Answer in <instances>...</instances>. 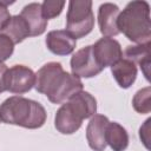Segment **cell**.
<instances>
[{"instance_id": "obj_1", "label": "cell", "mask_w": 151, "mask_h": 151, "mask_svg": "<svg viewBox=\"0 0 151 151\" xmlns=\"http://www.w3.org/2000/svg\"><path fill=\"white\" fill-rule=\"evenodd\" d=\"M83 81L73 74L64 71L60 63L45 64L35 73L34 88L45 94L53 104H61L73 94L83 91Z\"/></svg>"}, {"instance_id": "obj_2", "label": "cell", "mask_w": 151, "mask_h": 151, "mask_svg": "<svg viewBox=\"0 0 151 151\" xmlns=\"http://www.w3.org/2000/svg\"><path fill=\"white\" fill-rule=\"evenodd\" d=\"M96 112V98L86 91H80L68 98L67 101L58 109L54 126L63 134H72L80 129L84 119L91 118Z\"/></svg>"}, {"instance_id": "obj_3", "label": "cell", "mask_w": 151, "mask_h": 151, "mask_svg": "<svg viewBox=\"0 0 151 151\" xmlns=\"http://www.w3.org/2000/svg\"><path fill=\"white\" fill-rule=\"evenodd\" d=\"M46 118V110L40 103L21 96H12L0 105V119L6 124L39 129L45 124Z\"/></svg>"}, {"instance_id": "obj_4", "label": "cell", "mask_w": 151, "mask_h": 151, "mask_svg": "<svg viewBox=\"0 0 151 151\" xmlns=\"http://www.w3.org/2000/svg\"><path fill=\"white\" fill-rule=\"evenodd\" d=\"M117 27L119 33H123L136 44L150 42L151 19L149 2L144 0L129 2L118 15Z\"/></svg>"}, {"instance_id": "obj_5", "label": "cell", "mask_w": 151, "mask_h": 151, "mask_svg": "<svg viewBox=\"0 0 151 151\" xmlns=\"http://www.w3.org/2000/svg\"><path fill=\"white\" fill-rule=\"evenodd\" d=\"M94 26V15L92 12V1L71 0L66 15V31L77 40L84 38Z\"/></svg>"}, {"instance_id": "obj_6", "label": "cell", "mask_w": 151, "mask_h": 151, "mask_svg": "<svg viewBox=\"0 0 151 151\" xmlns=\"http://www.w3.org/2000/svg\"><path fill=\"white\" fill-rule=\"evenodd\" d=\"M104 68L97 63L92 45L85 46L73 53L71 58V71L77 78H92L99 74Z\"/></svg>"}, {"instance_id": "obj_7", "label": "cell", "mask_w": 151, "mask_h": 151, "mask_svg": "<svg viewBox=\"0 0 151 151\" xmlns=\"http://www.w3.org/2000/svg\"><path fill=\"white\" fill-rule=\"evenodd\" d=\"M5 83L6 91L15 94H22L34 87L35 73L25 65H14L7 70Z\"/></svg>"}, {"instance_id": "obj_8", "label": "cell", "mask_w": 151, "mask_h": 151, "mask_svg": "<svg viewBox=\"0 0 151 151\" xmlns=\"http://www.w3.org/2000/svg\"><path fill=\"white\" fill-rule=\"evenodd\" d=\"M93 55L97 63L105 68L106 66H112L118 60L123 58V51L120 44L109 37H103L92 45Z\"/></svg>"}, {"instance_id": "obj_9", "label": "cell", "mask_w": 151, "mask_h": 151, "mask_svg": "<svg viewBox=\"0 0 151 151\" xmlns=\"http://www.w3.org/2000/svg\"><path fill=\"white\" fill-rule=\"evenodd\" d=\"M109 123V118L104 114H94L91 117L86 127V139L93 151H104L106 149L105 132Z\"/></svg>"}, {"instance_id": "obj_10", "label": "cell", "mask_w": 151, "mask_h": 151, "mask_svg": "<svg viewBox=\"0 0 151 151\" xmlns=\"http://www.w3.org/2000/svg\"><path fill=\"white\" fill-rule=\"evenodd\" d=\"M120 13L119 7L112 2H104L98 9V25L100 33L104 37H116L119 34L117 19Z\"/></svg>"}, {"instance_id": "obj_11", "label": "cell", "mask_w": 151, "mask_h": 151, "mask_svg": "<svg viewBox=\"0 0 151 151\" xmlns=\"http://www.w3.org/2000/svg\"><path fill=\"white\" fill-rule=\"evenodd\" d=\"M45 42L47 48L57 55L71 54L77 45V40L66 29H55L48 32Z\"/></svg>"}, {"instance_id": "obj_12", "label": "cell", "mask_w": 151, "mask_h": 151, "mask_svg": "<svg viewBox=\"0 0 151 151\" xmlns=\"http://www.w3.org/2000/svg\"><path fill=\"white\" fill-rule=\"evenodd\" d=\"M20 17H22L27 22L31 37H37L45 32L47 27V20L41 13V4L31 2L26 5L21 11Z\"/></svg>"}, {"instance_id": "obj_13", "label": "cell", "mask_w": 151, "mask_h": 151, "mask_svg": "<svg viewBox=\"0 0 151 151\" xmlns=\"http://www.w3.org/2000/svg\"><path fill=\"white\" fill-rule=\"evenodd\" d=\"M111 72L122 88H129L137 78V65L126 58H122L111 66Z\"/></svg>"}, {"instance_id": "obj_14", "label": "cell", "mask_w": 151, "mask_h": 151, "mask_svg": "<svg viewBox=\"0 0 151 151\" xmlns=\"http://www.w3.org/2000/svg\"><path fill=\"white\" fill-rule=\"evenodd\" d=\"M150 46L151 42H144V44H136L130 45L125 48V58L133 61L136 65L138 64L140 66V70L143 74L145 76L146 80L150 79L149 71H150Z\"/></svg>"}, {"instance_id": "obj_15", "label": "cell", "mask_w": 151, "mask_h": 151, "mask_svg": "<svg viewBox=\"0 0 151 151\" xmlns=\"http://www.w3.org/2000/svg\"><path fill=\"white\" fill-rule=\"evenodd\" d=\"M0 33L7 35L13 41L14 45L24 41L28 37H31L28 25L25 21V19L22 17H20V14L11 17L9 20L1 28Z\"/></svg>"}, {"instance_id": "obj_16", "label": "cell", "mask_w": 151, "mask_h": 151, "mask_svg": "<svg viewBox=\"0 0 151 151\" xmlns=\"http://www.w3.org/2000/svg\"><path fill=\"white\" fill-rule=\"evenodd\" d=\"M105 140L113 151H125L129 146L127 131L125 130V127L116 122H110L107 124Z\"/></svg>"}, {"instance_id": "obj_17", "label": "cell", "mask_w": 151, "mask_h": 151, "mask_svg": "<svg viewBox=\"0 0 151 151\" xmlns=\"http://www.w3.org/2000/svg\"><path fill=\"white\" fill-rule=\"evenodd\" d=\"M151 87L146 86L136 92L132 99V106L138 113H149L151 111Z\"/></svg>"}, {"instance_id": "obj_18", "label": "cell", "mask_w": 151, "mask_h": 151, "mask_svg": "<svg viewBox=\"0 0 151 151\" xmlns=\"http://www.w3.org/2000/svg\"><path fill=\"white\" fill-rule=\"evenodd\" d=\"M65 6V1L63 0H45L41 4V13L46 20L53 19L58 17Z\"/></svg>"}, {"instance_id": "obj_19", "label": "cell", "mask_w": 151, "mask_h": 151, "mask_svg": "<svg viewBox=\"0 0 151 151\" xmlns=\"http://www.w3.org/2000/svg\"><path fill=\"white\" fill-rule=\"evenodd\" d=\"M14 51V44L13 41L5 34L0 33V63H4L7 60Z\"/></svg>"}, {"instance_id": "obj_20", "label": "cell", "mask_w": 151, "mask_h": 151, "mask_svg": "<svg viewBox=\"0 0 151 151\" xmlns=\"http://www.w3.org/2000/svg\"><path fill=\"white\" fill-rule=\"evenodd\" d=\"M150 123H151V118H147L145 120V123L139 129L140 140L143 142V144L145 145V147L147 150H150V145H149V142H150Z\"/></svg>"}, {"instance_id": "obj_21", "label": "cell", "mask_w": 151, "mask_h": 151, "mask_svg": "<svg viewBox=\"0 0 151 151\" xmlns=\"http://www.w3.org/2000/svg\"><path fill=\"white\" fill-rule=\"evenodd\" d=\"M13 2L14 1H0V31L11 18V14L8 12L7 6L12 5Z\"/></svg>"}, {"instance_id": "obj_22", "label": "cell", "mask_w": 151, "mask_h": 151, "mask_svg": "<svg viewBox=\"0 0 151 151\" xmlns=\"http://www.w3.org/2000/svg\"><path fill=\"white\" fill-rule=\"evenodd\" d=\"M7 70H8V67H7L4 63H0V93H2V92H5V91H6L5 76H6Z\"/></svg>"}, {"instance_id": "obj_23", "label": "cell", "mask_w": 151, "mask_h": 151, "mask_svg": "<svg viewBox=\"0 0 151 151\" xmlns=\"http://www.w3.org/2000/svg\"><path fill=\"white\" fill-rule=\"evenodd\" d=\"M0 122H1V119H0Z\"/></svg>"}]
</instances>
